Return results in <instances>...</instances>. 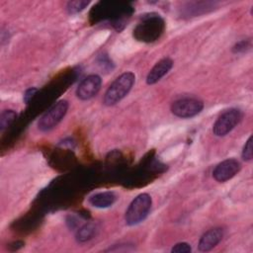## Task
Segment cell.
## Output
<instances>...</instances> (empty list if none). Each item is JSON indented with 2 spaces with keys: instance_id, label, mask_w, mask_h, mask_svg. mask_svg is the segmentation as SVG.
I'll use <instances>...</instances> for the list:
<instances>
[{
  "instance_id": "6da1fadb",
  "label": "cell",
  "mask_w": 253,
  "mask_h": 253,
  "mask_svg": "<svg viewBox=\"0 0 253 253\" xmlns=\"http://www.w3.org/2000/svg\"><path fill=\"white\" fill-rule=\"evenodd\" d=\"M135 81L132 72H124L118 76L105 92L103 103L106 106H114L122 101L131 90Z\"/></svg>"
},
{
  "instance_id": "7a4b0ae2",
  "label": "cell",
  "mask_w": 253,
  "mask_h": 253,
  "mask_svg": "<svg viewBox=\"0 0 253 253\" xmlns=\"http://www.w3.org/2000/svg\"><path fill=\"white\" fill-rule=\"evenodd\" d=\"M152 206V199L149 194L142 193L136 196L129 204L125 214V221L127 225H135L143 221Z\"/></svg>"
},
{
  "instance_id": "3957f363",
  "label": "cell",
  "mask_w": 253,
  "mask_h": 253,
  "mask_svg": "<svg viewBox=\"0 0 253 253\" xmlns=\"http://www.w3.org/2000/svg\"><path fill=\"white\" fill-rule=\"evenodd\" d=\"M69 104L66 100H60L48 109L39 120L38 128L41 131H49L54 128L65 117Z\"/></svg>"
},
{
  "instance_id": "277c9868",
  "label": "cell",
  "mask_w": 253,
  "mask_h": 253,
  "mask_svg": "<svg viewBox=\"0 0 253 253\" xmlns=\"http://www.w3.org/2000/svg\"><path fill=\"white\" fill-rule=\"evenodd\" d=\"M171 113L181 119H190L200 114L204 109V102L195 97H184L171 104Z\"/></svg>"
},
{
  "instance_id": "5b68a950",
  "label": "cell",
  "mask_w": 253,
  "mask_h": 253,
  "mask_svg": "<svg viewBox=\"0 0 253 253\" xmlns=\"http://www.w3.org/2000/svg\"><path fill=\"white\" fill-rule=\"evenodd\" d=\"M242 113L240 110L232 108L224 111L214 122L212 132L215 136H224L228 134L241 121Z\"/></svg>"
},
{
  "instance_id": "8992f818",
  "label": "cell",
  "mask_w": 253,
  "mask_h": 253,
  "mask_svg": "<svg viewBox=\"0 0 253 253\" xmlns=\"http://www.w3.org/2000/svg\"><path fill=\"white\" fill-rule=\"evenodd\" d=\"M101 85V77L98 74H90L86 76L84 79H82L79 83L76 89V96L82 101L89 100L99 93Z\"/></svg>"
},
{
  "instance_id": "52a82bcc",
  "label": "cell",
  "mask_w": 253,
  "mask_h": 253,
  "mask_svg": "<svg viewBox=\"0 0 253 253\" xmlns=\"http://www.w3.org/2000/svg\"><path fill=\"white\" fill-rule=\"evenodd\" d=\"M241 169V164L237 159L228 158L218 163L213 171L212 177L217 182H226L233 178Z\"/></svg>"
},
{
  "instance_id": "ba28073f",
  "label": "cell",
  "mask_w": 253,
  "mask_h": 253,
  "mask_svg": "<svg viewBox=\"0 0 253 253\" xmlns=\"http://www.w3.org/2000/svg\"><path fill=\"white\" fill-rule=\"evenodd\" d=\"M162 21L159 20V18H148L146 19L144 22L140 23L135 31H134V34L136 36V38L138 39H143L142 41H147V42H150V41H154L155 40V37L152 35V33L150 31H154L155 33L159 34L160 30H159V27L161 26L162 27Z\"/></svg>"
},
{
  "instance_id": "9c48e42d",
  "label": "cell",
  "mask_w": 253,
  "mask_h": 253,
  "mask_svg": "<svg viewBox=\"0 0 253 253\" xmlns=\"http://www.w3.org/2000/svg\"><path fill=\"white\" fill-rule=\"evenodd\" d=\"M224 232L220 227L211 228L206 231L200 238L198 243V248L201 252H208L214 248L223 238Z\"/></svg>"
},
{
  "instance_id": "30bf717a",
  "label": "cell",
  "mask_w": 253,
  "mask_h": 253,
  "mask_svg": "<svg viewBox=\"0 0 253 253\" xmlns=\"http://www.w3.org/2000/svg\"><path fill=\"white\" fill-rule=\"evenodd\" d=\"M173 60L170 57H164L160 59L148 72L146 76V83L153 85L157 83L161 78L166 75L173 66Z\"/></svg>"
},
{
  "instance_id": "8fae6325",
  "label": "cell",
  "mask_w": 253,
  "mask_h": 253,
  "mask_svg": "<svg viewBox=\"0 0 253 253\" xmlns=\"http://www.w3.org/2000/svg\"><path fill=\"white\" fill-rule=\"evenodd\" d=\"M117 200V196L114 192L104 191L93 194L88 198V203L95 208L105 209L111 207Z\"/></svg>"
},
{
  "instance_id": "7c38bea8",
  "label": "cell",
  "mask_w": 253,
  "mask_h": 253,
  "mask_svg": "<svg viewBox=\"0 0 253 253\" xmlns=\"http://www.w3.org/2000/svg\"><path fill=\"white\" fill-rule=\"evenodd\" d=\"M97 230H98L97 225L95 223H93V222L85 223L77 230L75 238H76L77 242H79V243L87 242V241L91 240L96 235Z\"/></svg>"
},
{
  "instance_id": "4fadbf2b",
  "label": "cell",
  "mask_w": 253,
  "mask_h": 253,
  "mask_svg": "<svg viewBox=\"0 0 253 253\" xmlns=\"http://www.w3.org/2000/svg\"><path fill=\"white\" fill-rule=\"evenodd\" d=\"M16 117L17 113L14 110H6L2 112L0 116V128L3 130L6 127H8L16 119Z\"/></svg>"
},
{
  "instance_id": "5bb4252c",
  "label": "cell",
  "mask_w": 253,
  "mask_h": 253,
  "mask_svg": "<svg viewBox=\"0 0 253 253\" xmlns=\"http://www.w3.org/2000/svg\"><path fill=\"white\" fill-rule=\"evenodd\" d=\"M89 4V1L85 0H77V1H70L67 3L66 10L69 14H76L84 10Z\"/></svg>"
},
{
  "instance_id": "9a60e30c",
  "label": "cell",
  "mask_w": 253,
  "mask_h": 253,
  "mask_svg": "<svg viewBox=\"0 0 253 253\" xmlns=\"http://www.w3.org/2000/svg\"><path fill=\"white\" fill-rule=\"evenodd\" d=\"M241 157L244 161H250L253 157V142H252V135L249 136V138L246 140L242 152Z\"/></svg>"
},
{
  "instance_id": "2e32d148",
  "label": "cell",
  "mask_w": 253,
  "mask_h": 253,
  "mask_svg": "<svg viewBox=\"0 0 253 253\" xmlns=\"http://www.w3.org/2000/svg\"><path fill=\"white\" fill-rule=\"evenodd\" d=\"M192 251V247L189 243L187 242H179L176 243L172 249L171 252L172 253H190Z\"/></svg>"
},
{
  "instance_id": "e0dca14e",
  "label": "cell",
  "mask_w": 253,
  "mask_h": 253,
  "mask_svg": "<svg viewBox=\"0 0 253 253\" xmlns=\"http://www.w3.org/2000/svg\"><path fill=\"white\" fill-rule=\"evenodd\" d=\"M37 91H38V89L34 88V87H31V88L27 89L25 94H24V102L26 104H29V102L34 98V96L37 93Z\"/></svg>"
},
{
  "instance_id": "ac0fdd59",
  "label": "cell",
  "mask_w": 253,
  "mask_h": 253,
  "mask_svg": "<svg viewBox=\"0 0 253 253\" xmlns=\"http://www.w3.org/2000/svg\"><path fill=\"white\" fill-rule=\"evenodd\" d=\"M246 47H249V46L246 44V42H245L244 41H242V42H238V43L233 47V51H235V52H239V51H241V50L244 51Z\"/></svg>"
}]
</instances>
